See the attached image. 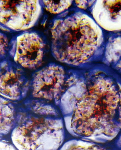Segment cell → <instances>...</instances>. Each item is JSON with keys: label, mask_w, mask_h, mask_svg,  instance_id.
<instances>
[{"label": "cell", "mask_w": 121, "mask_h": 150, "mask_svg": "<svg viewBox=\"0 0 121 150\" xmlns=\"http://www.w3.org/2000/svg\"><path fill=\"white\" fill-rule=\"evenodd\" d=\"M51 51L58 61L78 66L91 60L102 47V29L89 15L77 11L59 16L51 29Z\"/></svg>", "instance_id": "6da1fadb"}, {"label": "cell", "mask_w": 121, "mask_h": 150, "mask_svg": "<svg viewBox=\"0 0 121 150\" xmlns=\"http://www.w3.org/2000/svg\"><path fill=\"white\" fill-rule=\"evenodd\" d=\"M28 112H19L12 130L13 144L19 150H52L59 146V126L51 118L53 108L45 104L27 106Z\"/></svg>", "instance_id": "7a4b0ae2"}, {"label": "cell", "mask_w": 121, "mask_h": 150, "mask_svg": "<svg viewBox=\"0 0 121 150\" xmlns=\"http://www.w3.org/2000/svg\"><path fill=\"white\" fill-rule=\"evenodd\" d=\"M42 7L39 1H0V26L10 31L30 29L39 20Z\"/></svg>", "instance_id": "3957f363"}, {"label": "cell", "mask_w": 121, "mask_h": 150, "mask_svg": "<svg viewBox=\"0 0 121 150\" xmlns=\"http://www.w3.org/2000/svg\"><path fill=\"white\" fill-rule=\"evenodd\" d=\"M11 44L10 55L19 65L33 69L41 65L45 45L43 37L37 32H23L15 38Z\"/></svg>", "instance_id": "277c9868"}, {"label": "cell", "mask_w": 121, "mask_h": 150, "mask_svg": "<svg viewBox=\"0 0 121 150\" xmlns=\"http://www.w3.org/2000/svg\"><path fill=\"white\" fill-rule=\"evenodd\" d=\"M65 75L62 67L55 64H50L38 70L32 81V95L37 98L58 100Z\"/></svg>", "instance_id": "5b68a950"}, {"label": "cell", "mask_w": 121, "mask_h": 150, "mask_svg": "<svg viewBox=\"0 0 121 150\" xmlns=\"http://www.w3.org/2000/svg\"><path fill=\"white\" fill-rule=\"evenodd\" d=\"M18 65L9 61L0 64V95L9 100L22 99L29 88V81Z\"/></svg>", "instance_id": "8992f818"}, {"label": "cell", "mask_w": 121, "mask_h": 150, "mask_svg": "<svg viewBox=\"0 0 121 150\" xmlns=\"http://www.w3.org/2000/svg\"><path fill=\"white\" fill-rule=\"evenodd\" d=\"M93 18L102 29L111 31L121 29V1H96L92 6Z\"/></svg>", "instance_id": "52a82bcc"}, {"label": "cell", "mask_w": 121, "mask_h": 150, "mask_svg": "<svg viewBox=\"0 0 121 150\" xmlns=\"http://www.w3.org/2000/svg\"><path fill=\"white\" fill-rule=\"evenodd\" d=\"M17 116L14 108L9 100L0 97V135L7 134L12 130Z\"/></svg>", "instance_id": "ba28073f"}, {"label": "cell", "mask_w": 121, "mask_h": 150, "mask_svg": "<svg viewBox=\"0 0 121 150\" xmlns=\"http://www.w3.org/2000/svg\"><path fill=\"white\" fill-rule=\"evenodd\" d=\"M121 43L120 35H116L109 38L104 55L107 63L112 64L120 61Z\"/></svg>", "instance_id": "9c48e42d"}, {"label": "cell", "mask_w": 121, "mask_h": 150, "mask_svg": "<svg viewBox=\"0 0 121 150\" xmlns=\"http://www.w3.org/2000/svg\"><path fill=\"white\" fill-rule=\"evenodd\" d=\"M73 1H42L43 6L48 11L55 14H60L67 10Z\"/></svg>", "instance_id": "30bf717a"}, {"label": "cell", "mask_w": 121, "mask_h": 150, "mask_svg": "<svg viewBox=\"0 0 121 150\" xmlns=\"http://www.w3.org/2000/svg\"><path fill=\"white\" fill-rule=\"evenodd\" d=\"M9 47L8 39L5 34L0 31V60L6 57Z\"/></svg>", "instance_id": "8fae6325"}, {"label": "cell", "mask_w": 121, "mask_h": 150, "mask_svg": "<svg viewBox=\"0 0 121 150\" xmlns=\"http://www.w3.org/2000/svg\"><path fill=\"white\" fill-rule=\"evenodd\" d=\"M96 1H75L76 6L80 9L86 10L88 7L92 6Z\"/></svg>", "instance_id": "7c38bea8"}, {"label": "cell", "mask_w": 121, "mask_h": 150, "mask_svg": "<svg viewBox=\"0 0 121 150\" xmlns=\"http://www.w3.org/2000/svg\"><path fill=\"white\" fill-rule=\"evenodd\" d=\"M17 149L13 144L6 141H0V150H16Z\"/></svg>", "instance_id": "4fadbf2b"}]
</instances>
